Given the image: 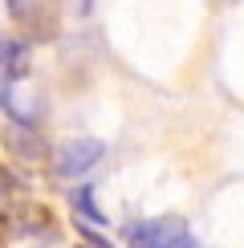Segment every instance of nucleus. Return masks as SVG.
Instances as JSON below:
<instances>
[{"instance_id":"0eeeda50","label":"nucleus","mask_w":244,"mask_h":248,"mask_svg":"<svg viewBox=\"0 0 244 248\" xmlns=\"http://www.w3.org/2000/svg\"><path fill=\"white\" fill-rule=\"evenodd\" d=\"M8 191H13V179H8V171H4V167H0V200H4V195H8Z\"/></svg>"},{"instance_id":"7ed1b4c3","label":"nucleus","mask_w":244,"mask_h":248,"mask_svg":"<svg viewBox=\"0 0 244 248\" xmlns=\"http://www.w3.org/2000/svg\"><path fill=\"white\" fill-rule=\"evenodd\" d=\"M4 147H8V155L20 159V163H41V159L49 155V142L41 139L29 122H13V126L4 130Z\"/></svg>"},{"instance_id":"423d86ee","label":"nucleus","mask_w":244,"mask_h":248,"mask_svg":"<svg viewBox=\"0 0 244 248\" xmlns=\"http://www.w3.org/2000/svg\"><path fill=\"white\" fill-rule=\"evenodd\" d=\"M74 228L81 232V240H86L90 248H110V240H106V236H102L98 228H90V224H86V220H81V216H77V220H74Z\"/></svg>"},{"instance_id":"1a4fd4ad","label":"nucleus","mask_w":244,"mask_h":248,"mask_svg":"<svg viewBox=\"0 0 244 248\" xmlns=\"http://www.w3.org/2000/svg\"><path fill=\"white\" fill-rule=\"evenodd\" d=\"M81 248H90V244H81Z\"/></svg>"},{"instance_id":"6e6552de","label":"nucleus","mask_w":244,"mask_h":248,"mask_svg":"<svg viewBox=\"0 0 244 248\" xmlns=\"http://www.w3.org/2000/svg\"><path fill=\"white\" fill-rule=\"evenodd\" d=\"M25 8H29V0H8V13L13 16H25Z\"/></svg>"},{"instance_id":"20e7f679","label":"nucleus","mask_w":244,"mask_h":248,"mask_svg":"<svg viewBox=\"0 0 244 248\" xmlns=\"http://www.w3.org/2000/svg\"><path fill=\"white\" fill-rule=\"evenodd\" d=\"M0 65H4L8 78H20L25 74V45L20 41H4L0 45Z\"/></svg>"},{"instance_id":"39448f33","label":"nucleus","mask_w":244,"mask_h":248,"mask_svg":"<svg viewBox=\"0 0 244 248\" xmlns=\"http://www.w3.org/2000/svg\"><path fill=\"white\" fill-rule=\"evenodd\" d=\"M74 208H77V216H81V220L90 216V224H106L102 208L94 203V187H74Z\"/></svg>"},{"instance_id":"f03ea898","label":"nucleus","mask_w":244,"mask_h":248,"mask_svg":"<svg viewBox=\"0 0 244 248\" xmlns=\"http://www.w3.org/2000/svg\"><path fill=\"white\" fill-rule=\"evenodd\" d=\"M183 236L179 220H142L126 228V248H179Z\"/></svg>"},{"instance_id":"f257e3e1","label":"nucleus","mask_w":244,"mask_h":248,"mask_svg":"<svg viewBox=\"0 0 244 248\" xmlns=\"http://www.w3.org/2000/svg\"><path fill=\"white\" fill-rule=\"evenodd\" d=\"M102 155H106V142L81 134V139H69V142H61V147H57L53 167H57L61 179H74V175H86V171L102 159Z\"/></svg>"}]
</instances>
